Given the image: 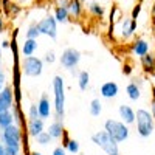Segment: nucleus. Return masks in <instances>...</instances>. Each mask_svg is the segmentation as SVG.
Segmentation results:
<instances>
[{
	"label": "nucleus",
	"instance_id": "obj_11",
	"mask_svg": "<svg viewBox=\"0 0 155 155\" xmlns=\"http://www.w3.org/2000/svg\"><path fill=\"white\" fill-rule=\"evenodd\" d=\"M118 93H120V87L113 81H107L99 87V95L106 99H113L118 96Z\"/></svg>",
	"mask_w": 155,
	"mask_h": 155
},
{
	"label": "nucleus",
	"instance_id": "obj_25",
	"mask_svg": "<svg viewBox=\"0 0 155 155\" xmlns=\"http://www.w3.org/2000/svg\"><path fill=\"white\" fill-rule=\"evenodd\" d=\"M88 12L92 16H95V17H102L104 12H106V9H104V6H102L101 3L92 2V3H88Z\"/></svg>",
	"mask_w": 155,
	"mask_h": 155
},
{
	"label": "nucleus",
	"instance_id": "obj_40",
	"mask_svg": "<svg viewBox=\"0 0 155 155\" xmlns=\"http://www.w3.org/2000/svg\"><path fill=\"white\" fill-rule=\"evenodd\" d=\"M9 47H11V44H9L8 41H3V42H2V48H9Z\"/></svg>",
	"mask_w": 155,
	"mask_h": 155
},
{
	"label": "nucleus",
	"instance_id": "obj_28",
	"mask_svg": "<svg viewBox=\"0 0 155 155\" xmlns=\"http://www.w3.org/2000/svg\"><path fill=\"white\" fill-rule=\"evenodd\" d=\"M51 140H53V138H51V135H50L48 132L44 130L42 134H39V135L36 137V143L41 144V146H47V144L51 143Z\"/></svg>",
	"mask_w": 155,
	"mask_h": 155
},
{
	"label": "nucleus",
	"instance_id": "obj_37",
	"mask_svg": "<svg viewBox=\"0 0 155 155\" xmlns=\"http://www.w3.org/2000/svg\"><path fill=\"white\" fill-rule=\"evenodd\" d=\"M123 71H124V74H130V73H132V67H130V65H124Z\"/></svg>",
	"mask_w": 155,
	"mask_h": 155
},
{
	"label": "nucleus",
	"instance_id": "obj_45",
	"mask_svg": "<svg viewBox=\"0 0 155 155\" xmlns=\"http://www.w3.org/2000/svg\"><path fill=\"white\" fill-rule=\"evenodd\" d=\"M81 2H82V3H87V0H81Z\"/></svg>",
	"mask_w": 155,
	"mask_h": 155
},
{
	"label": "nucleus",
	"instance_id": "obj_38",
	"mask_svg": "<svg viewBox=\"0 0 155 155\" xmlns=\"http://www.w3.org/2000/svg\"><path fill=\"white\" fill-rule=\"evenodd\" d=\"M2 33H5V22H3L2 17H0V34Z\"/></svg>",
	"mask_w": 155,
	"mask_h": 155
},
{
	"label": "nucleus",
	"instance_id": "obj_44",
	"mask_svg": "<svg viewBox=\"0 0 155 155\" xmlns=\"http://www.w3.org/2000/svg\"><path fill=\"white\" fill-rule=\"evenodd\" d=\"M0 59H2V48H0Z\"/></svg>",
	"mask_w": 155,
	"mask_h": 155
},
{
	"label": "nucleus",
	"instance_id": "obj_36",
	"mask_svg": "<svg viewBox=\"0 0 155 155\" xmlns=\"http://www.w3.org/2000/svg\"><path fill=\"white\" fill-rule=\"evenodd\" d=\"M68 2H70V0H56V3H58V6H65V8H67Z\"/></svg>",
	"mask_w": 155,
	"mask_h": 155
},
{
	"label": "nucleus",
	"instance_id": "obj_26",
	"mask_svg": "<svg viewBox=\"0 0 155 155\" xmlns=\"http://www.w3.org/2000/svg\"><path fill=\"white\" fill-rule=\"evenodd\" d=\"M39 36H41V31L37 28V23H31L27 28V31H25V37L27 39H37Z\"/></svg>",
	"mask_w": 155,
	"mask_h": 155
},
{
	"label": "nucleus",
	"instance_id": "obj_20",
	"mask_svg": "<svg viewBox=\"0 0 155 155\" xmlns=\"http://www.w3.org/2000/svg\"><path fill=\"white\" fill-rule=\"evenodd\" d=\"M126 93H127L129 99H132V101H138V99H140V96H141V88H140V85L137 84V81L127 84Z\"/></svg>",
	"mask_w": 155,
	"mask_h": 155
},
{
	"label": "nucleus",
	"instance_id": "obj_2",
	"mask_svg": "<svg viewBox=\"0 0 155 155\" xmlns=\"http://www.w3.org/2000/svg\"><path fill=\"white\" fill-rule=\"evenodd\" d=\"M135 123H137V132L141 138H149L153 134L155 121L153 116L146 109H138L135 112Z\"/></svg>",
	"mask_w": 155,
	"mask_h": 155
},
{
	"label": "nucleus",
	"instance_id": "obj_21",
	"mask_svg": "<svg viewBox=\"0 0 155 155\" xmlns=\"http://www.w3.org/2000/svg\"><path fill=\"white\" fill-rule=\"evenodd\" d=\"M14 113L11 110H5V112H0V129H5L11 124H14Z\"/></svg>",
	"mask_w": 155,
	"mask_h": 155
},
{
	"label": "nucleus",
	"instance_id": "obj_31",
	"mask_svg": "<svg viewBox=\"0 0 155 155\" xmlns=\"http://www.w3.org/2000/svg\"><path fill=\"white\" fill-rule=\"evenodd\" d=\"M141 3H137V6H134V9H132V16H130V19H134V20H137L138 19V16H140V12H141Z\"/></svg>",
	"mask_w": 155,
	"mask_h": 155
},
{
	"label": "nucleus",
	"instance_id": "obj_27",
	"mask_svg": "<svg viewBox=\"0 0 155 155\" xmlns=\"http://www.w3.org/2000/svg\"><path fill=\"white\" fill-rule=\"evenodd\" d=\"M65 150H67V152H70V153H73V155H76L78 152L81 150V144H79V141H78V140H68V143L65 144Z\"/></svg>",
	"mask_w": 155,
	"mask_h": 155
},
{
	"label": "nucleus",
	"instance_id": "obj_13",
	"mask_svg": "<svg viewBox=\"0 0 155 155\" xmlns=\"http://www.w3.org/2000/svg\"><path fill=\"white\" fill-rule=\"evenodd\" d=\"M132 53L137 56V58H141V56H144L149 53V42L144 41V39H135L134 44H132Z\"/></svg>",
	"mask_w": 155,
	"mask_h": 155
},
{
	"label": "nucleus",
	"instance_id": "obj_1",
	"mask_svg": "<svg viewBox=\"0 0 155 155\" xmlns=\"http://www.w3.org/2000/svg\"><path fill=\"white\" fill-rule=\"evenodd\" d=\"M51 87H53V96H54L53 102L54 120L64 121V115H65V82H64V78L59 74L54 76Z\"/></svg>",
	"mask_w": 155,
	"mask_h": 155
},
{
	"label": "nucleus",
	"instance_id": "obj_32",
	"mask_svg": "<svg viewBox=\"0 0 155 155\" xmlns=\"http://www.w3.org/2000/svg\"><path fill=\"white\" fill-rule=\"evenodd\" d=\"M51 155H67V150H65L64 146H58V147H54V150H53Z\"/></svg>",
	"mask_w": 155,
	"mask_h": 155
},
{
	"label": "nucleus",
	"instance_id": "obj_41",
	"mask_svg": "<svg viewBox=\"0 0 155 155\" xmlns=\"http://www.w3.org/2000/svg\"><path fill=\"white\" fill-rule=\"evenodd\" d=\"M152 22H153V25H155V3H153V6H152Z\"/></svg>",
	"mask_w": 155,
	"mask_h": 155
},
{
	"label": "nucleus",
	"instance_id": "obj_5",
	"mask_svg": "<svg viewBox=\"0 0 155 155\" xmlns=\"http://www.w3.org/2000/svg\"><path fill=\"white\" fill-rule=\"evenodd\" d=\"M104 130L116 141V143H124V141L129 138V134H130V130H129V127L126 123L123 121H118V120H107L104 123Z\"/></svg>",
	"mask_w": 155,
	"mask_h": 155
},
{
	"label": "nucleus",
	"instance_id": "obj_43",
	"mask_svg": "<svg viewBox=\"0 0 155 155\" xmlns=\"http://www.w3.org/2000/svg\"><path fill=\"white\" fill-rule=\"evenodd\" d=\"M17 2H22L23 3V2H28V0H17Z\"/></svg>",
	"mask_w": 155,
	"mask_h": 155
},
{
	"label": "nucleus",
	"instance_id": "obj_4",
	"mask_svg": "<svg viewBox=\"0 0 155 155\" xmlns=\"http://www.w3.org/2000/svg\"><path fill=\"white\" fill-rule=\"evenodd\" d=\"M2 143L5 144V147H11V149L20 152V149H22V130L16 123L2 129Z\"/></svg>",
	"mask_w": 155,
	"mask_h": 155
},
{
	"label": "nucleus",
	"instance_id": "obj_9",
	"mask_svg": "<svg viewBox=\"0 0 155 155\" xmlns=\"http://www.w3.org/2000/svg\"><path fill=\"white\" fill-rule=\"evenodd\" d=\"M16 101H14V92H12L11 85H5L0 92V112L11 110L14 107Z\"/></svg>",
	"mask_w": 155,
	"mask_h": 155
},
{
	"label": "nucleus",
	"instance_id": "obj_10",
	"mask_svg": "<svg viewBox=\"0 0 155 155\" xmlns=\"http://www.w3.org/2000/svg\"><path fill=\"white\" fill-rule=\"evenodd\" d=\"M37 112H39V116L45 121V120H50L51 115H53V104H51V101L48 98L47 93H42L41 98L37 101Z\"/></svg>",
	"mask_w": 155,
	"mask_h": 155
},
{
	"label": "nucleus",
	"instance_id": "obj_22",
	"mask_svg": "<svg viewBox=\"0 0 155 155\" xmlns=\"http://www.w3.org/2000/svg\"><path fill=\"white\" fill-rule=\"evenodd\" d=\"M90 85V73L87 70H82L78 73V87H79V90H82V92H85V90L88 88Z\"/></svg>",
	"mask_w": 155,
	"mask_h": 155
},
{
	"label": "nucleus",
	"instance_id": "obj_29",
	"mask_svg": "<svg viewBox=\"0 0 155 155\" xmlns=\"http://www.w3.org/2000/svg\"><path fill=\"white\" fill-rule=\"evenodd\" d=\"M42 61H44V64H54V62H56V53H54L53 50L47 51Z\"/></svg>",
	"mask_w": 155,
	"mask_h": 155
},
{
	"label": "nucleus",
	"instance_id": "obj_18",
	"mask_svg": "<svg viewBox=\"0 0 155 155\" xmlns=\"http://www.w3.org/2000/svg\"><path fill=\"white\" fill-rule=\"evenodd\" d=\"M67 9L70 12L71 17H81L82 12H84V3L81 2V0H70L68 5H67Z\"/></svg>",
	"mask_w": 155,
	"mask_h": 155
},
{
	"label": "nucleus",
	"instance_id": "obj_16",
	"mask_svg": "<svg viewBox=\"0 0 155 155\" xmlns=\"http://www.w3.org/2000/svg\"><path fill=\"white\" fill-rule=\"evenodd\" d=\"M39 45H37V39H27L25 37V42L20 45V53L23 58L27 56H33L36 51H37Z\"/></svg>",
	"mask_w": 155,
	"mask_h": 155
},
{
	"label": "nucleus",
	"instance_id": "obj_3",
	"mask_svg": "<svg viewBox=\"0 0 155 155\" xmlns=\"http://www.w3.org/2000/svg\"><path fill=\"white\" fill-rule=\"evenodd\" d=\"M92 141L101 150H104L106 155H120L118 143H116V141L106 130H98L96 134H93L92 135Z\"/></svg>",
	"mask_w": 155,
	"mask_h": 155
},
{
	"label": "nucleus",
	"instance_id": "obj_33",
	"mask_svg": "<svg viewBox=\"0 0 155 155\" xmlns=\"http://www.w3.org/2000/svg\"><path fill=\"white\" fill-rule=\"evenodd\" d=\"M5 81H6L5 71H3V70H0V92H2V88L5 87Z\"/></svg>",
	"mask_w": 155,
	"mask_h": 155
},
{
	"label": "nucleus",
	"instance_id": "obj_34",
	"mask_svg": "<svg viewBox=\"0 0 155 155\" xmlns=\"http://www.w3.org/2000/svg\"><path fill=\"white\" fill-rule=\"evenodd\" d=\"M150 113H152L153 121H155V90H153V101H152V104H150Z\"/></svg>",
	"mask_w": 155,
	"mask_h": 155
},
{
	"label": "nucleus",
	"instance_id": "obj_23",
	"mask_svg": "<svg viewBox=\"0 0 155 155\" xmlns=\"http://www.w3.org/2000/svg\"><path fill=\"white\" fill-rule=\"evenodd\" d=\"M140 61H141V67H143L146 71H153L155 70V56L153 54L147 53L144 56H141Z\"/></svg>",
	"mask_w": 155,
	"mask_h": 155
},
{
	"label": "nucleus",
	"instance_id": "obj_6",
	"mask_svg": "<svg viewBox=\"0 0 155 155\" xmlns=\"http://www.w3.org/2000/svg\"><path fill=\"white\" fill-rule=\"evenodd\" d=\"M22 73L28 78H37L44 73V61L36 56H27L22 59Z\"/></svg>",
	"mask_w": 155,
	"mask_h": 155
},
{
	"label": "nucleus",
	"instance_id": "obj_35",
	"mask_svg": "<svg viewBox=\"0 0 155 155\" xmlns=\"http://www.w3.org/2000/svg\"><path fill=\"white\" fill-rule=\"evenodd\" d=\"M5 155H19V150H14V149H11V147H6Z\"/></svg>",
	"mask_w": 155,
	"mask_h": 155
},
{
	"label": "nucleus",
	"instance_id": "obj_24",
	"mask_svg": "<svg viewBox=\"0 0 155 155\" xmlns=\"http://www.w3.org/2000/svg\"><path fill=\"white\" fill-rule=\"evenodd\" d=\"M88 112H90V115L92 116H99L101 113H102V102L98 99V98H95V99H92L90 101V106H88Z\"/></svg>",
	"mask_w": 155,
	"mask_h": 155
},
{
	"label": "nucleus",
	"instance_id": "obj_7",
	"mask_svg": "<svg viewBox=\"0 0 155 155\" xmlns=\"http://www.w3.org/2000/svg\"><path fill=\"white\" fill-rule=\"evenodd\" d=\"M81 58H82V54H81L79 50L68 47V48H65V50L62 51V54H61V58H59V62H61V65H62L64 68L73 70V68H76L78 65H79Z\"/></svg>",
	"mask_w": 155,
	"mask_h": 155
},
{
	"label": "nucleus",
	"instance_id": "obj_30",
	"mask_svg": "<svg viewBox=\"0 0 155 155\" xmlns=\"http://www.w3.org/2000/svg\"><path fill=\"white\" fill-rule=\"evenodd\" d=\"M36 118H41V116H39V112H37V106L31 104L30 109H28V120H36Z\"/></svg>",
	"mask_w": 155,
	"mask_h": 155
},
{
	"label": "nucleus",
	"instance_id": "obj_19",
	"mask_svg": "<svg viewBox=\"0 0 155 155\" xmlns=\"http://www.w3.org/2000/svg\"><path fill=\"white\" fill-rule=\"evenodd\" d=\"M53 17L56 19L58 23H67L70 20V12L65 6H56L54 12H53Z\"/></svg>",
	"mask_w": 155,
	"mask_h": 155
},
{
	"label": "nucleus",
	"instance_id": "obj_14",
	"mask_svg": "<svg viewBox=\"0 0 155 155\" xmlns=\"http://www.w3.org/2000/svg\"><path fill=\"white\" fill-rule=\"evenodd\" d=\"M45 130V123L42 118H36V120H28V135L36 138L39 134H42Z\"/></svg>",
	"mask_w": 155,
	"mask_h": 155
},
{
	"label": "nucleus",
	"instance_id": "obj_42",
	"mask_svg": "<svg viewBox=\"0 0 155 155\" xmlns=\"http://www.w3.org/2000/svg\"><path fill=\"white\" fill-rule=\"evenodd\" d=\"M31 155H42L41 152H37V150H34V152H31Z\"/></svg>",
	"mask_w": 155,
	"mask_h": 155
},
{
	"label": "nucleus",
	"instance_id": "obj_12",
	"mask_svg": "<svg viewBox=\"0 0 155 155\" xmlns=\"http://www.w3.org/2000/svg\"><path fill=\"white\" fill-rule=\"evenodd\" d=\"M137 31V20L134 19H123L121 20V36L123 39H130Z\"/></svg>",
	"mask_w": 155,
	"mask_h": 155
},
{
	"label": "nucleus",
	"instance_id": "obj_8",
	"mask_svg": "<svg viewBox=\"0 0 155 155\" xmlns=\"http://www.w3.org/2000/svg\"><path fill=\"white\" fill-rule=\"evenodd\" d=\"M37 28H39V31H41V36L44 34V36H47L50 39H53V41L58 37V22L53 16H47L42 20H39Z\"/></svg>",
	"mask_w": 155,
	"mask_h": 155
},
{
	"label": "nucleus",
	"instance_id": "obj_39",
	"mask_svg": "<svg viewBox=\"0 0 155 155\" xmlns=\"http://www.w3.org/2000/svg\"><path fill=\"white\" fill-rule=\"evenodd\" d=\"M5 152H6L5 144H3V143H0V155H5Z\"/></svg>",
	"mask_w": 155,
	"mask_h": 155
},
{
	"label": "nucleus",
	"instance_id": "obj_15",
	"mask_svg": "<svg viewBox=\"0 0 155 155\" xmlns=\"http://www.w3.org/2000/svg\"><path fill=\"white\" fill-rule=\"evenodd\" d=\"M118 113H120V118H121V121H123V123H126L127 126L135 123V110H134L130 106H126V104L120 106Z\"/></svg>",
	"mask_w": 155,
	"mask_h": 155
},
{
	"label": "nucleus",
	"instance_id": "obj_17",
	"mask_svg": "<svg viewBox=\"0 0 155 155\" xmlns=\"http://www.w3.org/2000/svg\"><path fill=\"white\" fill-rule=\"evenodd\" d=\"M47 132L51 135V138H53V140H59V138H62L64 132H65V129H64V121H61V120H54L53 123L50 124V127H48V130H47Z\"/></svg>",
	"mask_w": 155,
	"mask_h": 155
}]
</instances>
